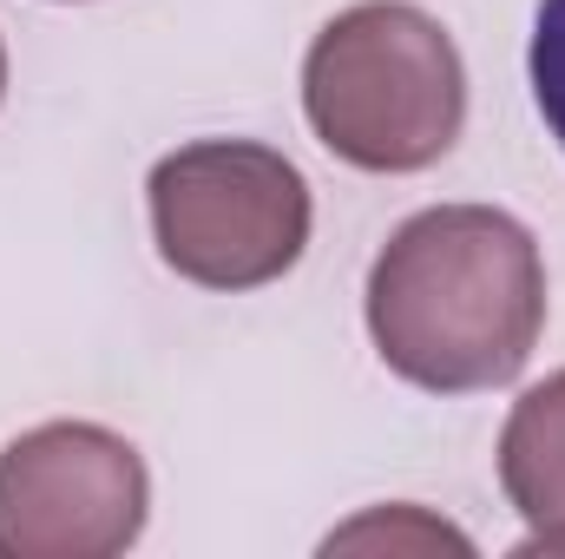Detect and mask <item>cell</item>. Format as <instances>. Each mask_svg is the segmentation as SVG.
<instances>
[{
  "label": "cell",
  "instance_id": "cell-7",
  "mask_svg": "<svg viewBox=\"0 0 565 559\" xmlns=\"http://www.w3.org/2000/svg\"><path fill=\"white\" fill-rule=\"evenodd\" d=\"M0 93H7V46H0Z\"/></svg>",
  "mask_w": 565,
  "mask_h": 559
},
{
  "label": "cell",
  "instance_id": "cell-5",
  "mask_svg": "<svg viewBox=\"0 0 565 559\" xmlns=\"http://www.w3.org/2000/svg\"><path fill=\"white\" fill-rule=\"evenodd\" d=\"M500 487L533 527L520 553H565V369L513 402L500 428Z\"/></svg>",
  "mask_w": 565,
  "mask_h": 559
},
{
  "label": "cell",
  "instance_id": "cell-4",
  "mask_svg": "<svg viewBox=\"0 0 565 559\" xmlns=\"http://www.w3.org/2000/svg\"><path fill=\"white\" fill-rule=\"evenodd\" d=\"M151 474L99 421H40L0 447V559H113L145 534Z\"/></svg>",
  "mask_w": 565,
  "mask_h": 559
},
{
  "label": "cell",
  "instance_id": "cell-2",
  "mask_svg": "<svg viewBox=\"0 0 565 559\" xmlns=\"http://www.w3.org/2000/svg\"><path fill=\"white\" fill-rule=\"evenodd\" d=\"M302 113L355 171H427L467 126L460 46L415 0H362L309 40Z\"/></svg>",
  "mask_w": 565,
  "mask_h": 559
},
{
  "label": "cell",
  "instance_id": "cell-6",
  "mask_svg": "<svg viewBox=\"0 0 565 559\" xmlns=\"http://www.w3.org/2000/svg\"><path fill=\"white\" fill-rule=\"evenodd\" d=\"M533 106L546 119V133L565 151V0H540V20H533Z\"/></svg>",
  "mask_w": 565,
  "mask_h": 559
},
{
  "label": "cell",
  "instance_id": "cell-3",
  "mask_svg": "<svg viewBox=\"0 0 565 559\" xmlns=\"http://www.w3.org/2000/svg\"><path fill=\"white\" fill-rule=\"evenodd\" d=\"M151 244L184 283L264 289L309 251V178L250 139H198L151 165Z\"/></svg>",
  "mask_w": 565,
  "mask_h": 559
},
{
  "label": "cell",
  "instance_id": "cell-1",
  "mask_svg": "<svg viewBox=\"0 0 565 559\" xmlns=\"http://www.w3.org/2000/svg\"><path fill=\"white\" fill-rule=\"evenodd\" d=\"M375 356L427 395L500 389L533 362L546 329V257L493 204L415 211L369 264Z\"/></svg>",
  "mask_w": 565,
  "mask_h": 559
}]
</instances>
